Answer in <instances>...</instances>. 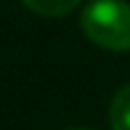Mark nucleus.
<instances>
[{
  "label": "nucleus",
  "instance_id": "1",
  "mask_svg": "<svg viewBox=\"0 0 130 130\" xmlns=\"http://www.w3.org/2000/svg\"><path fill=\"white\" fill-rule=\"evenodd\" d=\"M80 27L93 45L104 51H130V3L93 0L82 8Z\"/></svg>",
  "mask_w": 130,
  "mask_h": 130
},
{
  "label": "nucleus",
  "instance_id": "2",
  "mask_svg": "<svg viewBox=\"0 0 130 130\" xmlns=\"http://www.w3.org/2000/svg\"><path fill=\"white\" fill-rule=\"evenodd\" d=\"M109 125H111V130H130V82H125L111 98Z\"/></svg>",
  "mask_w": 130,
  "mask_h": 130
},
{
  "label": "nucleus",
  "instance_id": "3",
  "mask_svg": "<svg viewBox=\"0 0 130 130\" xmlns=\"http://www.w3.org/2000/svg\"><path fill=\"white\" fill-rule=\"evenodd\" d=\"M32 13L45 16V19H58V16L72 13L82 0H21Z\"/></svg>",
  "mask_w": 130,
  "mask_h": 130
},
{
  "label": "nucleus",
  "instance_id": "4",
  "mask_svg": "<svg viewBox=\"0 0 130 130\" xmlns=\"http://www.w3.org/2000/svg\"><path fill=\"white\" fill-rule=\"evenodd\" d=\"M69 130H88V127H69Z\"/></svg>",
  "mask_w": 130,
  "mask_h": 130
}]
</instances>
